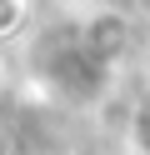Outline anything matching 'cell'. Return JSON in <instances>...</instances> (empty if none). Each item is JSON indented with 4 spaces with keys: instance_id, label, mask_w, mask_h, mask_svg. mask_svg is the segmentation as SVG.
Instances as JSON below:
<instances>
[{
    "instance_id": "1",
    "label": "cell",
    "mask_w": 150,
    "mask_h": 155,
    "mask_svg": "<svg viewBox=\"0 0 150 155\" xmlns=\"http://www.w3.org/2000/svg\"><path fill=\"white\" fill-rule=\"evenodd\" d=\"M35 20V0H0V40H15Z\"/></svg>"
}]
</instances>
